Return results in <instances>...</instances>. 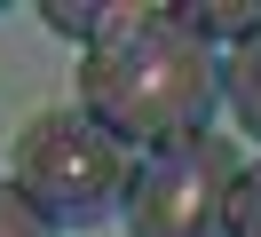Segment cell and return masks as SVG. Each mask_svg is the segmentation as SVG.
<instances>
[{
  "instance_id": "6da1fadb",
  "label": "cell",
  "mask_w": 261,
  "mask_h": 237,
  "mask_svg": "<svg viewBox=\"0 0 261 237\" xmlns=\"http://www.w3.org/2000/svg\"><path fill=\"white\" fill-rule=\"evenodd\" d=\"M80 111L111 126L127 150H166V142L214 135V103H222V63L214 40H198L174 8H150L143 24L111 32L80 56Z\"/></svg>"
},
{
  "instance_id": "7a4b0ae2",
  "label": "cell",
  "mask_w": 261,
  "mask_h": 237,
  "mask_svg": "<svg viewBox=\"0 0 261 237\" xmlns=\"http://www.w3.org/2000/svg\"><path fill=\"white\" fill-rule=\"evenodd\" d=\"M8 182L24 190V205H32L48 229H95V221L127 214L135 150L111 126H95L80 103H64V111L24 119L16 150H8Z\"/></svg>"
},
{
  "instance_id": "3957f363",
  "label": "cell",
  "mask_w": 261,
  "mask_h": 237,
  "mask_svg": "<svg viewBox=\"0 0 261 237\" xmlns=\"http://www.w3.org/2000/svg\"><path fill=\"white\" fill-rule=\"evenodd\" d=\"M238 142L222 135H190V142H166L135 166L127 190V237H229V198H238Z\"/></svg>"
},
{
  "instance_id": "277c9868",
  "label": "cell",
  "mask_w": 261,
  "mask_h": 237,
  "mask_svg": "<svg viewBox=\"0 0 261 237\" xmlns=\"http://www.w3.org/2000/svg\"><path fill=\"white\" fill-rule=\"evenodd\" d=\"M143 16H150V0H40V24H56L64 40H80V47L111 40V32L143 24Z\"/></svg>"
},
{
  "instance_id": "5b68a950",
  "label": "cell",
  "mask_w": 261,
  "mask_h": 237,
  "mask_svg": "<svg viewBox=\"0 0 261 237\" xmlns=\"http://www.w3.org/2000/svg\"><path fill=\"white\" fill-rule=\"evenodd\" d=\"M222 103L238 111V126L261 142V32L229 47V63H222Z\"/></svg>"
},
{
  "instance_id": "8992f818",
  "label": "cell",
  "mask_w": 261,
  "mask_h": 237,
  "mask_svg": "<svg viewBox=\"0 0 261 237\" xmlns=\"http://www.w3.org/2000/svg\"><path fill=\"white\" fill-rule=\"evenodd\" d=\"M174 16L198 40H253L261 32V0H174Z\"/></svg>"
},
{
  "instance_id": "52a82bcc",
  "label": "cell",
  "mask_w": 261,
  "mask_h": 237,
  "mask_svg": "<svg viewBox=\"0 0 261 237\" xmlns=\"http://www.w3.org/2000/svg\"><path fill=\"white\" fill-rule=\"evenodd\" d=\"M229 237H261V158L238 174V198H229Z\"/></svg>"
},
{
  "instance_id": "ba28073f",
  "label": "cell",
  "mask_w": 261,
  "mask_h": 237,
  "mask_svg": "<svg viewBox=\"0 0 261 237\" xmlns=\"http://www.w3.org/2000/svg\"><path fill=\"white\" fill-rule=\"evenodd\" d=\"M0 237H56L48 221H40L32 205H24V190L8 182V174H0Z\"/></svg>"
}]
</instances>
